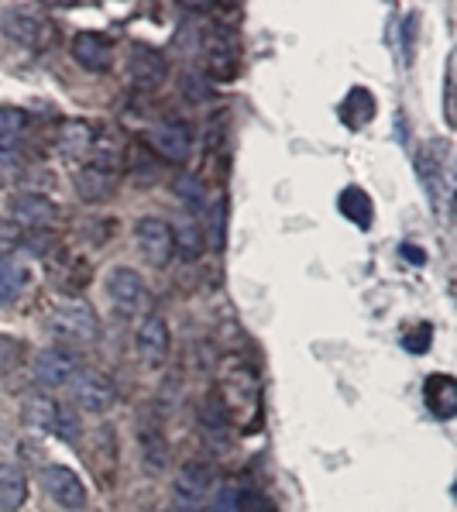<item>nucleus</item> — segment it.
Instances as JSON below:
<instances>
[{
	"instance_id": "obj_32",
	"label": "nucleus",
	"mask_w": 457,
	"mask_h": 512,
	"mask_svg": "<svg viewBox=\"0 0 457 512\" xmlns=\"http://www.w3.org/2000/svg\"><path fill=\"white\" fill-rule=\"evenodd\" d=\"M0 186H4V176H0Z\"/></svg>"
},
{
	"instance_id": "obj_10",
	"label": "nucleus",
	"mask_w": 457,
	"mask_h": 512,
	"mask_svg": "<svg viewBox=\"0 0 457 512\" xmlns=\"http://www.w3.org/2000/svg\"><path fill=\"white\" fill-rule=\"evenodd\" d=\"M210 482H214V475H210L207 464H186L183 471H179V478L172 482V495H176V502L183 509H200L203 502H207L210 495Z\"/></svg>"
},
{
	"instance_id": "obj_29",
	"label": "nucleus",
	"mask_w": 457,
	"mask_h": 512,
	"mask_svg": "<svg viewBox=\"0 0 457 512\" xmlns=\"http://www.w3.org/2000/svg\"><path fill=\"white\" fill-rule=\"evenodd\" d=\"M210 512H241V492L238 488H220L210 499Z\"/></svg>"
},
{
	"instance_id": "obj_20",
	"label": "nucleus",
	"mask_w": 457,
	"mask_h": 512,
	"mask_svg": "<svg viewBox=\"0 0 457 512\" xmlns=\"http://www.w3.org/2000/svg\"><path fill=\"white\" fill-rule=\"evenodd\" d=\"M372 117H375V97L365 86H354L341 104V121L348 124V128H365Z\"/></svg>"
},
{
	"instance_id": "obj_17",
	"label": "nucleus",
	"mask_w": 457,
	"mask_h": 512,
	"mask_svg": "<svg viewBox=\"0 0 457 512\" xmlns=\"http://www.w3.org/2000/svg\"><path fill=\"white\" fill-rule=\"evenodd\" d=\"M28 502V478L18 464H0V512H18Z\"/></svg>"
},
{
	"instance_id": "obj_23",
	"label": "nucleus",
	"mask_w": 457,
	"mask_h": 512,
	"mask_svg": "<svg viewBox=\"0 0 457 512\" xmlns=\"http://www.w3.org/2000/svg\"><path fill=\"white\" fill-rule=\"evenodd\" d=\"M28 114L18 107H0V141H14L28 131Z\"/></svg>"
},
{
	"instance_id": "obj_6",
	"label": "nucleus",
	"mask_w": 457,
	"mask_h": 512,
	"mask_svg": "<svg viewBox=\"0 0 457 512\" xmlns=\"http://www.w3.org/2000/svg\"><path fill=\"white\" fill-rule=\"evenodd\" d=\"M135 348H138V361L148 372L165 365V358H169V327H165V320L159 313H148V317L141 320V327L135 334Z\"/></svg>"
},
{
	"instance_id": "obj_5",
	"label": "nucleus",
	"mask_w": 457,
	"mask_h": 512,
	"mask_svg": "<svg viewBox=\"0 0 457 512\" xmlns=\"http://www.w3.org/2000/svg\"><path fill=\"white\" fill-rule=\"evenodd\" d=\"M42 488L49 492V499L55 502V506L69 509V512L86 509V485H83V478L76 475L73 468H66V464H49V468L42 471Z\"/></svg>"
},
{
	"instance_id": "obj_26",
	"label": "nucleus",
	"mask_w": 457,
	"mask_h": 512,
	"mask_svg": "<svg viewBox=\"0 0 457 512\" xmlns=\"http://www.w3.org/2000/svg\"><path fill=\"white\" fill-rule=\"evenodd\" d=\"M18 244H21V227L0 217V262H4V258H11L14 251H18Z\"/></svg>"
},
{
	"instance_id": "obj_12",
	"label": "nucleus",
	"mask_w": 457,
	"mask_h": 512,
	"mask_svg": "<svg viewBox=\"0 0 457 512\" xmlns=\"http://www.w3.org/2000/svg\"><path fill=\"white\" fill-rule=\"evenodd\" d=\"M148 145H152L165 162H186L189 159V148H193V141H189L186 124H179V121H159L152 131H148Z\"/></svg>"
},
{
	"instance_id": "obj_28",
	"label": "nucleus",
	"mask_w": 457,
	"mask_h": 512,
	"mask_svg": "<svg viewBox=\"0 0 457 512\" xmlns=\"http://www.w3.org/2000/svg\"><path fill=\"white\" fill-rule=\"evenodd\" d=\"M176 189H179V196L189 203V210H200L203 203H207V196H203V189H200V183H196L193 176H183L176 183Z\"/></svg>"
},
{
	"instance_id": "obj_18",
	"label": "nucleus",
	"mask_w": 457,
	"mask_h": 512,
	"mask_svg": "<svg viewBox=\"0 0 457 512\" xmlns=\"http://www.w3.org/2000/svg\"><path fill=\"white\" fill-rule=\"evenodd\" d=\"M114 189H117V172L100 169V165H86V169H80V176H76V193L86 203L104 200Z\"/></svg>"
},
{
	"instance_id": "obj_7",
	"label": "nucleus",
	"mask_w": 457,
	"mask_h": 512,
	"mask_svg": "<svg viewBox=\"0 0 457 512\" xmlns=\"http://www.w3.org/2000/svg\"><path fill=\"white\" fill-rule=\"evenodd\" d=\"M7 217L18 227H49L59 217V207L45 193H14L7 203Z\"/></svg>"
},
{
	"instance_id": "obj_27",
	"label": "nucleus",
	"mask_w": 457,
	"mask_h": 512,
	"mask_svg": "<svg viewBox=\"0 0 457 512\" xmlns=\"http://www.w3.org/2000/svg\"><path fill=\"white\" fill-rule=\"evenodd\" d=\"M18 358H21V344L14 341V337L0 334V378L11 372L14 365H18Z\"/></svg>"
},
{
	"instance_id": "obj_25",
	"label": "nucleus",
	"mask_w": 457,
	"mask_h": 512,
	"mask_svg": "<svg viewBox=\"0 0 457 512\" xmlns=\"http://www.w3.org/2000/svg\"><path fill=\"white\" fill-rule=\"evenodd\" d=\"M18 293H21V269L11 258H4V265H0V303H11Z\"/></svg>"
},
{
	"instance_id": "obj_30",
	"label": "nucleus",
	"mask_w": 457,
	"mask_h": 512,
	"mask_svg": "<svg viewBox=\"0 0 457 512\" xmlns=\"http://www.w3.org/2000/svg\"><path fill=\"white\" fill-rule=\"evenodd\" d=\"M430 337H433V327H430V324H420V327L413 330V334H406V337H403V344H406V348L413 351V354H423V351L430 348Z\"/></svg>"
},
{
	"instance_id": "obj_1",
	"label": "nucleus",
	"mask_w": 457,
	"mask_h": 512,
	"mask_svg": "<svg viewBox=\"0 0 457 512\" xmlns=\"http://www.w3.org/2000/svg\"><path fill=\"white\" fill-rule=\"evenodd\" d=\"M203 55H207V76L220 83H231L241 69V42L231 28H214L203 38Z\"/></svg>"
},
{
	"instance_id": "obj_4",
	"label": "nucleus",
	"mask_w": 457,
	"mask_h": 512,
	"mask_svg": "<svg viewBox=\"0 0 457 512\" xmlns=\"http://www.w3.org/2000/svg\"><path fill=\"white\" fill-rule=\"evenodd\" d=\"M52 330L62 337V341H76V344H93L100 334V324H97V313H93V306L86 303H62L55 306L52 313Z\"/></svg>"
},
{
	"instance_id": "obj_22",
	"label": "nucleus",
	"mask_w": 457,
	"mask_h": 512,
	"mask_svg": "<svg viewBox=\"0 0 457 512\" xmlns=\"http://www.w3.org/2000/svg\"><path fill=\"white\" fill-rule=\"evenodd\" d=\"M21 413H25L28 427H35V430H55V420H59V406H55L49 396H28Z\"/></svg>"
},
{
	"instance_id": "obj_15",
	"label": "nucleus",
	"mask_w": 457,
	"mask_h": 512,
	"mask_svg": "<svg viewBox=\"0 0 457 512\" xmlns=\"http://www.w3.org/2000/svg\"><path fill=\"white\" fill-rule=\"evenodd\" d=\"M423 392H427V406L437 420H451L457 413V382L451 375H430Z\"/></svg>"
},
{
	"instance_id": "obj_2",
	"label": "nucleus",
	"mask_w": 457,
	"mask_h": 512,
	"mask_svg": "<svg viewBox=\"0 0 457 512\" xmlns=\"http://www.w3.org/2000/svg\"><path fill=\"white\" fill-rule=\"evenodd\" d=\"M135 241L141 258L148 265H155V269H165L172 262V255H176V231L159 217H141L135 224Z\"/></svg>"
},
{
	"instance_id": "obj_31",
	"label": "nucleus",
	"mask_w": 457,
	"mask_h": 512,
	"mask_svg": "<svg viewBox=\"0 0 457 512\" xmlns=\"http://www.w3.org/2000/svg\"><path fill=\"white\" fill-rule=\"evenodd\" d=\"M399 251H403V255H409V262H413V265H423V251L420 248H413V244H403Z\"/></svg>"
},
{
	"instance_id": "obj_8",
	"label": "nucleus",
	"mask_w": 457,
	"mask_h": 512,
	"mask_svg": "<svg viewBox=\"0 0 457 512\" xmlns=\"http://www.w3.org/2000/svg\"><path fill=\"white\" fill-rule=\"evenodd\" d=\"M76 375H80V361H76V354H69L66 348H49V351L38 354L35 382L45 385V389H62V385H69Z\"/></svg>"
},
{
	"instance_id": "obj_9",
	"label": "nucleus",
	"mask_w": 457,
	"mask_h": 512,
	"mask_svg": "<svg viewBox=\"0 0 457 512\" xmlns=\"http://www.w3.org/2000/svg\"><path fill=\"white\" fill-rule=\"evenodd\" d=\"M128 76L138 90H159L169 76V62H165L162 52L148 49V45H135L128 59Z\"/></svg>"
},
{
	"instance_id": "obj_14",
	"label": "nucleus",
	"mask_w": 457,
	"mask_h": 512,
	"mask_svg": "<svg viewBox=\"0 0 457 512\" xmlns=\"http://www.w3.org/2000/svg\"><path fill=\"white\" fill-rule=\"evenodd\" d=\"M138 444H141V464H145L148 475H159L169 464V444H165L162 430L155 423H141L138 427Z\"/></svg>"
},
{
	"instance_id": "obj_19",
	"label": "nucleus",
	"mask_w": 457,
	"mask_h": 512,
	"mask_svg": "<svg viewBox=\"0 0 457 512\" xmlns=\"http://www.w3.org/2000/svg\"><path fill=\"white\" fill-rule=\"evenodd\" d=\"M93 128L86 121H66L59 128V152L66 155V159H83L86 152H93Z\"/></svg>"
},
{
	"instance_id": "obj_3",
	"label": "nucleus",
	"mask_w": 457,
	"mask_h": 512,
	"mask_svg": "<svg viewBox=\"0 0 457 512\" xmlns=\"http://www.w3.org/2000/svg\"><path fill=\"white\" fill-rule=\"evenodd\" d=\"M107 296L121 317H138L148 303L145 279H141V272L128 269V265H117V269L107 275Z\"/></svg>"
},
{
	"instance_id": "obj_11",
	"label": "nucleus",
	"mask_w": 457,
	"mask_h": 512,
	"mask_svg": "<svg viewBox=\"0 0 457 512\" xmlns=\"http://www.w3.org/2000/svg\"><path fill=\"white\" fill-rule=\"evenodd\" d=\"M73 59L86 73H107L114 66V42L107 35H97V31H80L73 38Z\"/></svg>"
},
{
	"instance_id": "obj_16",
	"label": "nucleus",
	"mask_w": 457,
	"mask_h": 512,
	"mask_svg": "<svg viewBox=\"0 0 457 512\" xmlns=\"http://www.w3.org/2000/svg\"><path fill=\"white\" fill-rule=\"evenodd\" d=\"M0 28H4V35L11 38L14 45H25V49H35L38 38H42V25H38V18H35V14H28V11H21V7L4 11Z\"/></svg>"
},
{
	"instance_id": "obj_24",
	"label": "nucleus",
	"mask_w": 457,
	"mask_h": 512,
	"mask_svg": "<svg viewBox=\"0 0 457 512\" xmlns=\"http://www.w3.org/2000/svg\"><path fill=\"white\" fill-rule=\"evenodd\" d=\"M176 244L183 248L186 258L200 255V251H203V231H200V224H196V220H183V227H179V234H176Z\"/></svg>"
},
{
	"instance_id": "obj_21",
	"label": "nucleus",
	"mask_w": 457,
	"mask_h": 512,
	"mask_svg": "<svg viewBox=\"0 0 457 512\" xmlns=\"http://www.w3.org/2000/svg\"><path fill=\"white\" fill-rule=\"evenodd\" d=\"M341 214L351 220V224H358L361 231H368L372 227V200H368L365 189L351 186L341 193Z\"/></svg>"
},
{
	"instance_id": "obj_13",
	"label": "nucleus",
	"mask_w": 457,
	"mask_h": 512,
	"mask_svg": "<svg viewBox=\"0 0 457 512\" xmlns=\"http://www.w3.org/2000/svg\"><path fill=\"white\" fill-rule=\"evenodd\" d=\"M117 392L114 385H110L107 375H97V372H86V375H76V403L86 413H107L110 406H114Z\"/></svg>"
}]
</instances>
